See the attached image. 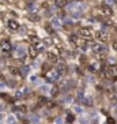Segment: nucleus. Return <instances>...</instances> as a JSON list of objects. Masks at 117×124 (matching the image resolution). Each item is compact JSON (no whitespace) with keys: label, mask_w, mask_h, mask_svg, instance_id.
Here are the masks:
<instances>
[{"label":"nucleus","mask_w":117,"mask_h":124,"mask_svg":"<svg viewBox=\"0 0 117 124\" xmlns=\"http://www.w3.org/2000/svg\"><path fill=\"white\" fill-rule=\"evenodd\" d=\"M76 34L86 41L91 40L93 37H95V31L91 27H88V26H82V27H79V29L76 30Z\"/></svg>","instance_id":"obj_1"},{"label":"nucleus","mask_w":117,"mask_h":124,"mask_svg":"<svg viewBox=\"0 0 117 124\" xmlns=\"http://www.w3.org/2000/svg\"><path fill=\"white\" fill-rule=\"evenodd\" d=\"M12 44L10 38H3V40L0 41V52L3 53V55H10L12 52Z\"/></svg>","instance_id":"obj_2"},{"label":"nucleus","mask_w":117,"mask_h":124,"mask_svg":"<svg viewBox=\"0 0 117 124\" xmlns=\"http://www.w3.org/2000/svg\"><path fill=\"white\" fill-rule=\"evenodd\" d=\"M105 77L110 80H117V64H110L105 70Z\"/></svg>","instance_id":"obj_3"},{"label":"nucleus","mask_w":117,"mask_h":124,"mask_svg":"<svg viewBox=\"0 0 117 124\" xmlns=\"http://www.w3.org/2000/svg\"><path fill=\"white\" fill-rule=\"evenodd\" d=\"M60 77H61V75L57 72V70L56 68L55 70L51 68L48 72H45V78H46L48 82H53V83H55V82H57V80L60 79Z\"/></svg>","instance_id":"obj_4"},{"label":"nucleus","mask_w":117,"mask_h":124,"mask_svg":"<svg viewBox=\"0 0 117 124\" xmlns=\"http://www.w3.org/2000/svg\"><path fill=\"white\" fill-rule=\"evenodd\" d=\"M7 27L11 30V31H18L19 27H21V23H18V21H15V19H8Z\"/></svg>","instance_id":"obj_5"},{"label":"nucleus","mask_w":117,"mask_h":124,"mask_svg":"<svg viewBox=\"0 0 117 124\" xmlns=\"http://www.w3.org/2000/svg\"><path fill=\"white\" fill-rule=\"evenodd\" d=\"M95 38L99 41V42H108V33L103 31V30H98V31H95Z\"/></svg>","instance_id":"obj_6"},{"label":"nucleus","mask_w":117,"mask_h":124,"mask_svg":"<svg viewBox=\"0 0 117 124\" xmlns=\"http://www.w3.org/2000/svg\"><path fill=\"white\" fill-rule=\"evenodd\" d=\"M99 10H101L102 15H105V16H112V15H113V10H112V7L108 6V4H101V6H99Z\"/></svg>","instance_id":"obj_7"},{"label":"nucleus","mask_w":117,"mask_h":124,"mask_svg":"<svg viewBox=\"0 0 117 124\" xmlns=\"http://www.w3.org/2000/svg\"><path fill=\"white\" fill-rule=\"evenodd\" d=\"M79 38H80V37L78 36L76 33H72V34H70V36H68L70 44L72 45V46H75V48H78L79 45H80V42H79Z\"/></svg>","instance_id":"obj_8"},{"label":"nucleus","mask_w":117,"mask_h":124,"mask_svg":"<svg viewBox=\"0 0 117 124\" xmlns=\"http://www.w3.org/2000/svg\"><path fill=\"white\" fill-rule=\"evenodd\" d=\"M91 51L94 52V53H97V55H101L102 52L106 51V46L102 44H93L91 45Z\"/></svg>","instance_id":"obj_9"},{"label":"nucleus","mask_w":117,"mask_h":124,"mask_svg":"<svg viewBox=\"0 0 117 124\" xmlns=\"http://www.w3.org/2000/svg\"><path fill=\"white\" fill-rule=\"evenodd\" d=\"M38 53H40V52L37 51V48L34 46V45H30V46L27 48V56H29L31 60H34V59L38 56Z\"/></svg>","instance_id":"obj_10"},{"label":"nucleus","mask_w":117,"mask_h":124,"mask_svg":"<svg viewBox=\"0 0 117 124\" xmlns=\"http://www.w3.org/2000/svg\"><path fill=\"white\" fill-rule=\"evenodd\" d=\"M101 66H102L101 62H93V63L88 64V71H91V72H98L99 70H101Z\"/></svg>","instance_id":"obj_11"},{"label":"nucleus","mask_w":117,"mask_h":124,"mask_svg":"<svg viewBox=\"0 0 117 124\" xmlns=\"http://www.w3.org/2000/svg\"><path fill=\"white\" fill-rule=\"evenodd\" d=\"M46 56H48V62L51 63V64H53V63L56 64V63L58 62V55L56 52H48Z\"/></svg>","instance_id":"obj_12"},{"label":"nucleus","mask_w":117,"mask_h":124,"mask_svg":"<svg viewBox=\"0 0 117 124\" xmlns=\"http://www.w3.org/2000/svg\"><path fill=\"white\" fill-rule=\"evenodd\" d=\"M26 8L29 10V12H37V4L34 0H29L26 3Z\"/></svg>","instance_id":"obj_13"},{"label":"nucleus","mask_w":117,"mask_h":124,"mask_svg":"<svg viewBox=\"0 0 117 124\" xmlns=\"http://www.w3.org/2000/svg\"><path fill=\"white\" fill-rule=\"evenodd\" d=\"M51 25H52V27H55V29H61V23H60V19H58L57 16L52 19Z\"/></svg>","instance_id":"obj_14"},{"label":"nucleus","mask_w":117,"mask_h":124,"mask_svg":"<svg viewBox=\"0 0 117 124\" xmlns=\"http://www.w3.org/2000/svg\"><path fill=\"white\" fill-rule=\"evenodd\" d=\"M29 38H30V45H34V46H36V45H38V44L41 42V40H40V38H38V37L36 36V34H33V36H30Z\"/></svg>","instance_id":"obj_15"},{"label":"nucleus","mask_w":117,"mask_h":124,"mask_svg":"<svg viewBox=\"0 0 117 124\" xmlns=\"http://www.w3.org/2000/svg\"><path fill=\"white\" fill-rule=\"evenodd\" d=\"M56 70H57V72L63 77V75L66 74V71H67V66H66V64H58V66L56 67Z\"/></svg>","instance_id":"obj_16"},{"label":"nucleus","mask_w":117,"mask_h":124,"mask_svg":"<svg viewBox=\"0 0 117 124\" xmlns=\"http://www.w3.org/2000/svg\"><path fill=\"white\" fill-rule=\"evenodd\" d=\"M27 18H29L30 21H34V22H38V21H40V15L37 14V12H30Z\"/></svg>","instance_id":"obj_17"},{"label":"nucleus","mask_w":117,"mask_h":124,"mask_svg":"<svg viewBox=\"0 0 117 124\" xmlns=\"http://www.w3.org/2000/svg\"><path fill=\"white\" fill-rule=\"evenodd\" d=\"M55 6L57 8H63L67 6V0H55Z\"/></svg>","instance_id":"obj_18"},{"label":"nucleus","mask_w":117,"mask_h":124,"mask_svg":"<svg viewBox=\"0 0 117 124\" xmlns=\"http://www.w3.org/2000/svg\"><path fill=\"white\" fill-rule=\"evenodd\" d=\"M27 93H29V90H27L26 87H23L22 90H18V91H16V97H21V98H22L23 95H26Z\"/></svg>","instance_id":"obj_19"},{"label":"nucleus","mask_w":117,"mask_h":124,"mask_svg":"<svg viewBox=\"0 0 117 124\" xmlns=\"http://www.w3.org/2000/svg\"><path fill=\"white\" fill-rule=\"evenodd\" d=\"M27 72H29V67H27V66L19 67V74H21V75H26Z\"/></svg>","instance_id":"obj_20"},{"label":"nucleus","mask_w":117,"mask_h":124,"mask_svg":"<svg viewBox=\"0 0 117 124\" xmlns=\"http://www.w3.org/2000/svg\"><path fill=\"white\" fill-rule=\"evenodd\" d=\"M30 120H31V124H38V123H40V116L33 115V116L30 117Z\"/></svg>","instance_id":"obj_21"},{"label":"nucleus","mask_w":117,"mask_h":124,"mask_svg":"<svg viewBox=\"0 0 117 124\" xmlns=\"http://www.w3.org/2000/svg\"><path fill=\"white\" fill-rule=\"evenodd\" d=\"M7 124H16V120H15V117L12 115L7 117Z\"/></svg>","instance_id":"obj_22"},{"label":"nucleus","mask_w":117,"mask_h":124,"mask_svg":"<svg viewBox=\"0 0 117 124\" xmlns=\"http://www.w3.org/2000/svg\"><path fill=\"white\" fill-rule=\"evenodd\" d=\"M42 42H44V44H46V46H51V45L53 44V41H52L51 38H44V40H42Z\"/></svg>","instance_id":"obj_23"},{"label":"nucleus","mask_w":117,"mask_h":124,"mask_svg":"<svg viewBox=\"0 0 117 124\" xmlns=\"http://www.w3.org/2000/svg\"><path fill=\"white\" fill-rule=\"evenodd\" d=\"M73 119H75V117H73L72 115H67V121H68V123H72Z\"/></svg>","instance_id":"obj_24"},{"label":"nucleus","mask_w":117,"mask_h":124,"mask_svg":"<svg viewBox=\"0 0 117 124\" xmlns=\"http://www.w3.org/2000/svg\"><path fill=\"white\" fill-rule=\"evenodd\" d=\"M113 48H114V49L117 51V42H113Z\"/></svg>","instance_id":"obj_25"},{"label":"nucleus","mask_w":117,"mask_h":124,"mask_svg":"<svg viewBox=\"0 0 117 124\" xmlns=\"http://www.w3.org/2000/svg\"><path fill=\"white\" fill-rule=\"evenodd\" d=\"M1 120H3V115L0 113V123H1Z\"/></svg>","instance_id":"obj_26"}]
</instances>
